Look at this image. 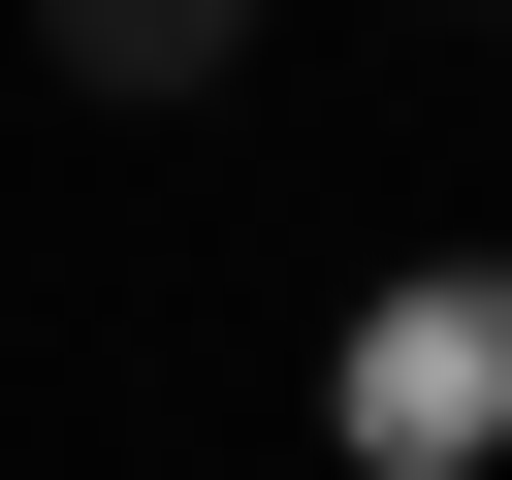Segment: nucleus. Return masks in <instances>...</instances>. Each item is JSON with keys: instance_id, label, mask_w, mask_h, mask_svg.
<instances>
[{"instance_id": "obj_1", "label": "nucleus", "mask_w": 512, "mask_h": 480, "mask_svg": "<svg viewBox=\"0 0 512 480\" xmlns=\"http://www.w3.org/2000/svg\"><path fill=\"white\" fill-rule=\"evenodd\" d=\"M384 480H448V448H512V288H384L352 320V384H320Z\"/></svg>"}, {"instance_id": "obj_3", "label": "nucleus", "mask_w": 512, "mask_h": 480, "mask_svg": "<svg viewBox=\"0 0 512 480\" xmlns=\"http://www.w3.org/2000/svg\"><path fill=\"white\" fill-rule=\"evenodd\" d=\"M448 32H512V0H448Z\"/></svg>"}, {"instance_id": "obj_2", "label": "nucleus", "mask_w": 512, "mask_h": 480, "mask_svg": "<svg viewBox=\"0 0 512 480\" xmlns=\"http://www.w3.org/2000/svg\"><path fill=\"white\" fill-rule=\"evenodd\" d=\"M32 64H64V96H224L256 0H32Z\"/></svg>"}]
</instances>
